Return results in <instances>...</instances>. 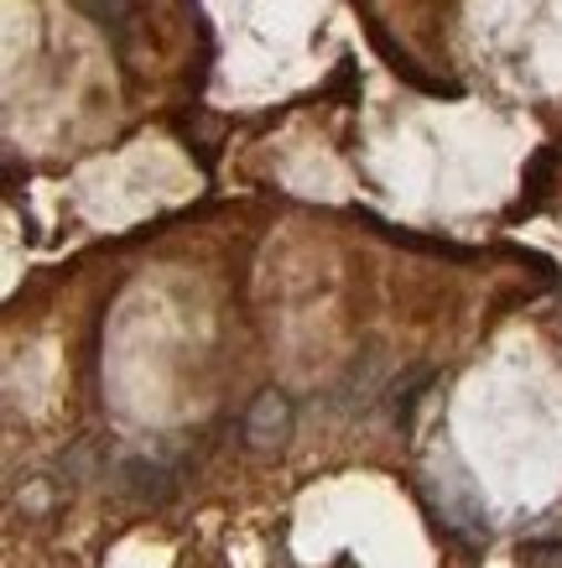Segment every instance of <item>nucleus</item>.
<instances>
[{"instance_id": "obj_1", "label": "nucleus", "mask_w": 562, "mask_h": 568, "mask_svg": "<svg viewBox=\"0 0 562 568\" xmlns=\"http://www.w3.org/2000/svg\"><path fill=\"white\" fill-rule=\"evenodd\" d=\"M292 433V402L282 392H260L245 413V438L251 448H276Z\"/></svg>"}, {"instance_id": "obj_2", "label": "nucleus", "mask_w": 562, "mask_h": 568, "mask_svg": "<svg viewBox=\"0 0 562 568\" xmlns=\"http://www.w3.org/2000/svg\"><path fill=\"white\" fill-rule=\"evenodd\" d=\"M125 475H131V480H125V490H131V496H152V500H162L172 490L167 485V469L162 465H146V459H131V465H125Z\"/></svg>"}]
</instances>
